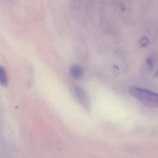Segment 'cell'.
I'll list each match as a JSON object with an SVG mask.
<instances>
[{
	"mask_svg": "<svg viewBox=\"0 0 158 158\" xmlns=\"http://www.w3.org/2000/svg\"><path fill=\"white\" fill-rule=\"evenodd\" d=\"M129 94L144 105L150 107H158V94L150 89L133 86Z\"/></svg>",
	"mask_w": 158,
	"mask_h": 158,
	"instance_id": "cell-1",
	"label": "cell"
},
{
	"mask_svg": "<svg viewBox=\"0 0 158 158\" xmlns=\"http://www.w3.org/2000/svg\"><path fill=\"white\" fill-rule=\"evenodd\" d=\"M74 94L79 103L85 109L88 110L90 107V100L86 91L78 86H74Z\"/></svg>",
	"mask_w": 158,
	"mask_h": 158,
	"instance_id": "cell-2",
	"label": "cell"
},
{
	"mask_svg": "<svg viewBox=\"0 0 158 158\" xmlns=\"http://www.w3.org/2000/svg\"><path fill=\"white\" fill-rule=\"evenodd\" d=\"M9 83V79L6 70L3 66H0V85L2 86H7Z\"/></svg>",
	"mask_w": 158,
	"mask_h": 158,
	"instance_id": "cell-3",
	"label": "cell"
},
{
	"mask_svg": "<svg viewBox=\"0 0 158 158\" xmlns=\"http://www.w3.org/2000/svg\"><path fill=\"white\" fill-rule=\"evenodd\" d=\"M71 73L74 78L80 79L82 77V75H83V70H82V69L79 66L74 65V66H71Z\"/></svg>",
	"mask_w": 158,
	"mask_h": 158,
	"instance_id": "cell-4",
	"label": "cell"
}]
</instances>
